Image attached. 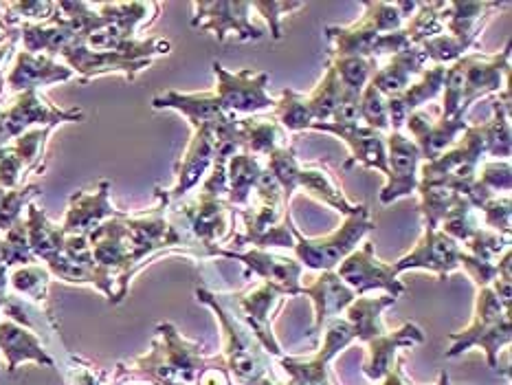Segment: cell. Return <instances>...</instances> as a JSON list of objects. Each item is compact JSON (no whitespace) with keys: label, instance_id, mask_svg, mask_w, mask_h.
<instances>
[{"label":"cell","instance_id":"cell-10","mask_svg":"<svg viewBox=\"0 0 512 385\" xmlns=\"http://www.w3.org/2000/svg\"><path fill=\"white\" fill-rule=\"evenodd\" d=\"M207 251L214 253V256H225L231 260L244 262L255 275H260L264 282L275 284L277 289H282L286 297L302 295L299 278H302L304 267L297 260L275 256V253L262 251V249H251V251L240 253V251H229L220 247H207Z\"/></svg>","mask_w":512,"mask_h":385},{"label":"cell","instance_id":"cell-20","mask_svg":"<svg viewBox=\"0 0 512 385\" xmlns=\"http://www.w3.org/2000/svg\"><path fill=\"white\" fill-rule=\"evenodd\" d=\"M73 77V71L69 66L55 64L49 55H33L22 51L18 55V62L14 71L9 73L7 82L11 91H36V86L53 84V82H66Z\"/></svg>","mask_w":512,"mask_h":385},{"label":"cell","instance_id":"cell-47","mask_svg":"<svg viewBox=\"0 0 512 385\" xmlns=\"http://www.w3.org/2000/svg\"><path fill=\"white\" fill-rule=\"evenodd\" d=\"M460 267L471 275V280L477 286H480V289H484V286H491L497 278V273H499L497 264L480 260V258H473L466 251H462V256H460Z\"/></svg>","mask_w":512,"mask_h":385},{"label":"cell","instance_id":"cell-34","mask_svg":"<svg viewBox=\"0 0 512 385\" xmlns=\"http://www.w3.org/2000/svg\"><path fill=\"white\" fill-rule=\"evenodd\" d=\"M444 73H447V66L433 64L431 69L422 71L418 84L407 86L405 91L398 95V102L405 108L407 115H411L416 108H420L422 104H427L440 95L442 84H444Z\"/></svg>","mask_w":512,"mask_h":385},{"label":"cell","instance_id":"cell-44","mask_svg":"<svg viewBox=\"0 0 512 385\" xmlns=\"http://www.w3.org/2000/svg\"><path fill=\"white\" fill-rule=\"evenodd\" d=\"M11 284L18 293H25L33 300H44L47 297V284H49V271L42 267H33V264H25L11 275Z\"/></svg>","mask_w":512,"mask_h":385},{"label":"cell","instance_id":"cell-43","mask_svg":"<svg viewBox=\"0 0 512 385\" xmlns=\"http://www.w3.org/2000/svg\"><path fill=\"white\" fill-rule=\"evenodd\" d=\"M466 253L473 258L493 262L502 251H508V238L499 236L491 229H477L475 234L464 242Z\"/></svg>","mask_w":512,"mask_h":385},{"label":"cell","instance_id":"cell-11","mask_svg":"<svg viewBox=\"0 0 512 385\" xmlns=\"http://www.w3.org/2000/svg\"><path fill=\"white\" fill-rule=\"evenodd\" d=\"M60 55L69 62L71 71L82 75L84 82L104 73H124L126 80H135L139 71L148 69L152 64L148 60H132L128 55L115 51H91L84 42L69 44V47L60 51Z\"/></svg>","mask_w":512,"mask_h":385},{"label":"cell","instance_id":"cell-15","mask_svg":"<svg viewBox=\"0 0 512 385\" xmlns=\"http://www.w3.org/2000/svg\"><path fill=\"white\" fill-rule=\"evenodd\" d=\"M508 60L510 44H506V49L499 55H493V58H486V55L480 53H469L464 75V95L458 115L464 117L473 102L491 93H497L499 88H502V77L508 75Z\"/></svg>","mask_w":512,"mask_h":385},{"label":"cell","instance_id":"cell-29","mask_svg":"<svg viewBox=\"0 0 512 385\" xmlns=\"http://www.w3.org/2000/svg\"><path fill=\"white\" fill-rule=\"evenodd\" d=\"M493 110L495 115L488 124L480 126L482 137L486 143V152L493 154V157H502L508 161L510 157V91L508 86L504 88L502 99H493Z\"/></svg>","mask_w":512,"mask_h":385},{"label":"cell","instance_id":"cell-25","mask_svg":"<svg viewBox=\"0 0 512 385\" xmlns=\"http://www.w3.org/2000/svg\"><path fill=\"white\" fill-rule=\"evenodd\" d=\"M396 297L383 295V297H356V300L345 308L348 315V324L354 330V339L370 344L372 339L385 335L387 330L383 326V311L392 306Z\"/></svg>","mask_w":512,"mask_h":385},{"label":"cell","instance_id":"cell-36","mask_svg":"<svg viewBox=\"0 0 512 385\" xmlns=\"http://www.w3.org/2000/svg\"><path fill=\"white\" fill-rule=\"evenodd\" d=\"M328 62L335 66L339 75V82L345 91L352 93H363V88L370 82V77L378 69L376 60L367 58H328Z\"/></svg>","mask_w":512,"mask_h":385},{"label":"cell","instance_id":"cell-30","mask_svg":"<svg viewBox=\"0 0 512 385\" xmlns=\"http://www.w3.org/2000/svg\"><path fill=\"white\" fill-rule=\"evenodd\" d=\"M242 130V152L253 154V157H269L284 139V132L275 121L269 119H240Z\"/></svg>","mask_w":512,"mask_h":385},{"label":"cell","instance_id":"cell-37","mask_svg":"<svg viewBox=\"0 0 512 385\" xmlns=\"http://www.w3.org/2000/svg\"><path fill=\"white\" fill-rule=\"evenodd\" d=\"M284 372L291 377L286 385H330L328 361L315 355L313 359H282Z\"/></svg>","mask_w":512,"mask_h":385},{"label":"cell","instance_id":"cell-9","mask_svg":"<svg viewBox=\"0 0 512 385\" xmlns=\"http://www.w3.org/2000/svg\"><path fill=\"white\" fill-rule=\"evenodd\" d=\"M82 119V110H60L44 104L36 91L22 93L14 106H9L5 113H0V146L7 139L20 137L31 124L58 126L62 121Z\"/></svg>","mask_w":512,"mask_h":385},{"label":"cell","instance_id":"cell-45","mask_svg":"<svg viewBox=\"0 0 512 385\" xmlns=\"http://www.w3.org/2000/svg\"><path fill=\"white\" fill-rule=\"evenodd\" d=\"M484 223L486 227L495 231L499 236H510V196L506 194L504 198L495 196L493 201H488L484 207Z\"/></svg>","mask_w":512,"mask_h":385},{"label":"cell","instance_id":"cell-42","mask_svg":"<svg viewBox=\"0 0 512 385\" xmlns=\"http://www.w3.org/2000/svg\"><path fill=\"white\" fill-rule=\"evenodd\" d=\"M361 121H365L367 128L376 132H387L389 130V119H387V99L376 91V88L367 82L361 93Z\"/></svg>","mask_w":512,"mask_h":385},{"label":"cell","instance_id":"cell-18","mask_svg":"<svg viewBox=\"0 0 512 385\" xmlns=\"http://www.w3.org/2000/svg\"><path fill=\"white\" fill-rule=\"evenodd\" d=\"M181 212L187 218L189 229L194 231L198 240H203L205 247H214L218 240L225 238L231 212V205L225 198L198 194L196 201L185 205Z\"/></svg>","mask_w":512,"mask_h":385},{"label":"cell","instance_id":"cell-48","mask_svg":"<svg viewBox=\"0 0 512 385\" xmlns=\"http://www.w3.org/2000/svg\"><path fill=\"white\" fill-rule=\"evenodd\" d=\"M255 192H258L260 205H273V207H284L288 209V205L284 203V192L282 185L277 183V179L273 176V172L269 168H262L258 181H255Z\"/></svg>","mask_w":512,"mask_h":385},{"label":"cell","instance_id":"cell-5","mask_svg":"<svg viewBox=\"0 0 512 385\" xmlns=\"http://www.w3.org/2000/svg\"><path fill=\"white\" fill-rule=\"evenodd\" d=\"M335 273L356 295H363L374 289L387 291V295L392 297L405 293V284L398 280L394 264H385L378 260L374 256L372 242H365L361 249H354L350 256L339 264Z\"/></svg>","mask_w":512,"mask_h":385},{"label":"cell","instance_id":"cell-33","mask_svg":"<svg viewBox=\"0 0 512 385\" xmlns=\"http://www.w3.org/2000/svg\"><path fill=\"white\" fill-rule=\"evenodd\" d=\"M444 11H447V3H418V14L405 27L411 47H420L422 42L440 36L447 20Z\"/></svg>","mask_w":512,"mask_h":385},{"label":"cell","instance_id":"cell-31","mask_svg":"<svg viewBox=\"0 0 512 385\" xmlns=\"http://www.w3.org/2000/svg\"><path fill=\"white\" fill-rule=\"evenodd\" d=\"M273 117L291 132L306 130L315 124L313 110L308 106V97L293 91V88H284L280 102H275L273 106Z\"/></svg>","mask_w":512,"mask_h":385},{"label":"cell","instance_id":"cell-3","mask_svg":"<svg viewBox=\"0 0 512 385\" xmlns=\"http://www.w3.org/2000/svg\"><path fill=\"white\" fill-rule=\"evenodd\" d=\"M510 333V313H506L504 306L499 304L491 286H484V289H480V295H477L475 317L471 326L462 330V333L449 335L453 346L451 350H447V357H458L471 346H482L486 350L491 368L499 370V348L510 344Z\"/></svg>","mask_w":512,"mask_h":385},{"label":"cell","instance_id":"cell-50","mask_svg":"<svg viewBox=\"0 0 512 385\" xmlns=\"http://www.w3.org/2000/svg\"><path fill=\"white\" fill-rule=\"evenodd\" d=\"M359 102H361L359 93L345 91V88H343L341 102L335 110V115H332V124H337V126H356V124H359V121H361Z\"/></svg>","mask_w":512,"mask_h":385},{"label":"cell","instance_id":"cell-49","mask_svg":"<svg viewBox=\"0 0 512 385\" xmlns=\"http://www.w3.org/2000/svg\"><path fill=\"white\" fill-rule=\"evenodd\" d=\"M302 7L304 3H253V9H258L269 20L273 40H282V18Z\"/></svg>","mask_w":512,"mask_h":385},{"label":"cell","instance_id":"cell-6","mask_svg":"<svg viewBox=\"0 0 512 385\" xmlns=\"http://www.w3.org/2000/svg\"><path fill=\"white\" fill-rule=\"evenodd\" d=\"M251 9L253 3H242V0H238V3H227V0L211 3V0H203V3H194L192 27L211 31L220 42H225L227 36H236L242 42L260 40L264 31L249 20Z\"/></svg>","mask_w":512,"mask_h":385},{"label":"cell","instance_id":"cell-22","mask_svg":"<svg viewBox=\"0 0 512 385\" xmlns=\"http://www.w3.org/2000/svg\"><path fill=\"white\" fill-rule=\"evenodd\" d=\"M425 341V333L416 324H405L396 333H385L370 341V361L365 363V377L372 381L385 379V374L392 370V361L398 348H414Z\"/></svg>","mask_w":512,"mask_h":385},{"label":"cell","instance_id":"cell-2","mask_svg":"<svg viewBox=\"0 0 512 385\" xmlns=\"http://www.w3.org/2000/svg\"><path fill=\"white\" fill-rule=\"evenodd\" d=\"M372 229H374V223L370 218V209H367V205H361L359 212L352 216H345L343 225L335 231V234L324 240L304 238L302 231L293 225V236H295L293 251L297 256V262L306 269L335 271Z\"/></svg>","mask_w":512,"mask_h":385},{"label":"cell","instance_id":"cell-52","mask_svg":"<svg viewBox=\"0 0 512 385\" xmlns=\"http://www.w3.org/2000/svg\"><path fill=\"white\" fill-rule=\"evenodd\" d=\"M258 385H280V383H275L271 377H266V379H262Z\"/></svg>","mask_w":512,"mask_h":385},{"label":"cell","instance_id":"cell-4","mask_svg":"<svg viewBox=\"0 0 512 385\" xmlns=\"http://www.w3.org/2000/svg\"><path fill=\"white\" fill-rule=\"evenodd\" d=\"M211 69L216 75L214 95L227 115L260 113L275 106V99L266 95L269 73H255L253 69L231 73L220 62L211 64Z\"/></svg>","mask_w":512,"mask_h":385},{"label":"cell","instance_id":"cell-1","mask_svg":"<svg viewBox=\"0 0 512 385\" xmlns=\"http://www.w3.org/2000/svg\"><path fill=\"white\" fill-rule=\"evenodd\" d=\"M198 302L211 306L216 311V317L222 324V363L225 368L231 370L242 385H258L262 379L269 377V355H266L262 344L253 337L247 326L238 324V319L233 317L225 306L218 302L214 293L205 289L196 291Z\"/></svg>","mask_w":512,"mask_h":385},{"label":"cell","instance_id":"cell-16","mask_svg":"<svg viewBox=\"0 0 512 385\" xmlns=\"http://www.w3.org/2000/svg\"><path fill=\"white\" fill-rule=\"evenodd\" d=\"M313 130L321 132H330L339 139L348 143L352 150V159L345 163V168H352L354 163H361L365 168H372L383 172L387 176V148H385V137L381 132H376L367 126H337L332 121H324V124H315L310 126Z\"/></svg>","mask_w":512,"mask_h":385},{"label":"cell","instance_id":"cell-13","mask_svg":"<svg viewBox=\"0 0 512 385\" xmlns=\"http://www.w3.org/2000/svg\"><path fill=\"white\" fill-rule=\"evenodd\" d=\"M216 159V137L214 128L203 126L194 130V137L189 141V146L183 154V159L176 163V185L165 194L170 201H178L185 192L192 190V187L203 179L211 163Z\"/></svg>","mask_w":512,"mask_h":385},{"label":"cell","instance_id":"cell-28","mask_svg":"<svg viewBox=\"0 0 512 385\" xmlns=\"http://www.w3.org/2000/svg\"><path fill=\"white\" fill-rule=\"evenodd\" d=\"M416 192H420V214L425 218V229L429 231H436L444 216L451 212V207L460 201V194L444 183L418 179Z\"/></svg>","mask_w":512,"mask_h":385},{"label":"cell","instance_id":"cell-17","mask_svg":"<svg viewBox=\"0 0 512 385\" xmlns=\"http://www.w3.org/2000/svg\"><path fill=\"white\" fill-rule=\"evenodd\" d=\"M405 126L414 135L411 141L416 143L420 157L427 163L436 161L442 152H447L455 137L469 128L462 115H455L453 119H431L427 113H411Z\"/></svg>","mask_w":512,"mask_h":385},{"label":"cell","instance_id":"cell-12","mask_svg":"<svg viewBox=\"0 0 512 385\" xmlns=\"http://www.w3.org/2000/svg\"><path fill=\"white\" fill-rule=\"evenodd\" d=\"M277 297H286L282 289H277L275 284L264 282L258 289H253L249 293H244L238 297V311L242 313V322L247 324V328L253 333V337L260 341L262 348L269 352V355H282V348L277 344V339L273 335L271 328V306L277 300Z\"/></svg>","mask_w":512,"mask_h":385},{"label":"cell","instance_id":"cell-21","mask_svg":"<svg viewBox=\"0 0 512 385\" xmlns=\"http://www.w3.org/2000/svg\"><path fill=\"white\" fill-rule=\"evenodd\" d=\"M302 295L313 297L315 302V333L356 300V293L335 271H324L313 286H302Z\"/></svg>","mask_w":512,"mask_h":385},{"label":"cell","instance_id":"cell-38","mask_svg":"<svg viewBox=\"0 0 512 385\" xmlns=\"http://www.w3.org/2000/svg\"><path fill=\"white\" fill-rule=\"evenodd\" d=\"M473 205L466 201L464 196H460V201L455 203L453 207H451V212L444 216V220H442V234H447L449 238H453L455 242H466L469 240L477 229H482V227H477V223H475V216H473Z\"/></svg>","mask_w":512,"mask_h":385},{"label":"cell","instance_id":"cell-46","mask_svg":"<svg viewBox=\"0 0 512 385\" xmlns=\"http://www.w3.org/2000/svg\"><path fill=\"white\" fill-rule=\"evenodd\" d=\"M488 192L493 196L497 192H510V163L508 161H495V163H486L482 168V174L477 176Z\"/></svg>","mask_w":512,"mask_h":385},{"label":"cell","instance_id":"cell-26","mask_svg":"<svg viewBox=\"0 0 512 385\" xmlns=\"http://www.w3.org/2000/svg\"><path fill=\"white\" fill-rule=\"evenodd\" d=\"M502 5L499 3H447V11L444 16H449L444 20V29H449V36L453 38H462L473 42L486 25L488 11L499 9Z\"/></svg>","mask_w":512,"mask_h":385},{"label":"cell","instance_id":"cell-23","mask_svg":"<svg viewBox=\"0 0 512 385\" xmlns=\"http://www.w3.org/2000/svg\"><path fill=\"white\" fill-rule=\"evenodd\" d=\"M425 62L427 55L422 53V49L411 47L403 53L392 55V60H389L387 66L374 71V75L370 77V84L385 99L398 97L409 86L411 75H422V71H425Z\"/></svg>","mask_w":512,"mask_h":385},{"label":"cell","instance_id":"cell-8","mask_svg":"<svg viewBox=\"0 0 512 385\" xmlns=\"http://www.w3.org/2000/svg\"><path fill=\"white\" fill-rule=\"evenodd\" d=\"M460 256L462 249L453 238L442 234L440 229H425L418 245L394 264V271L403 273L409 269H427L436 273L438 280H447L453 271L460 269Z\"/></svg>","mask_w":512,"mask_h":385},{"label":"cell","instance_id":"cell-19","mask_svg":"<svg viewBox=\"0 0 512 385\" xmlns=\"http://www.w3.org/2000/svg\"><path fill=\"white\" fill-rule=\"evenodd\" d=\"M154 108H174L178 113H183L187 117L189 124L196 128L203 126H211L216 128L220 126L222 121L229 119L231 115H227L222 106L218 104V99L214 93H176V91H168L163 95H157L152 99Z\"/></svg>","mask_w":512,"mask_h":385},{"label":"cell","instance_id":"cell-24","mask_svg":"<svg viewBox=\"0 0 512 385\" xmlns=\"http://www.w3.org/2000/svg\"><path fill=\"white\" fill-rule=\"evenodd\" d=\"M0 350L7 357V368L14 372L22 361H38L42 366H53V359L44 352L38 337L20 328L11 319L0 322Z\"/></svg>","mask_w":512,"mask_h":385},{"label":"cell","instance_id":"cell-41","mask_svg":"<svg viewBox=\"0 0 512 385\" xmlns=\"http://www.w3.org/2000/svg\"><path fill=\"white\" fill-rule=\"evenodd\" d=\"M365 16L356 22L359 27L372 29L376 33H394L403 29V16L396 3H363Z\"/></svg>","mask_w":512,"mask_h":385},{"label":"cell","instance_id":"cell-51","mask_svg":"<svg viewBox=\"0 0 512 385\" xmlns=\"http://www.w3.org/2000/svg\"><path fill=\"white\" fill-rule=\"evenodd\" d=\"M438 385H449V374H440V381H438Z\"/></svg>","mask_w":512,"mask_h":385},{"label":"cell","instance_id":"cell-40","mask_svg":"<svg viewBox=\"0 0 512 385\" xmlns=\"http://www.w3.org/2000/svg\"><path fill=\"white\" fill-rule=\"evenodd\" d=\"M471 44L473 42H469V40L453 38V36H449V33H440V36L422 42L420 49H422V53L427 55V60H433L436 64L447 66V64L458 62L462 55H466L464 51H469Z\"/></svg>","mask_w":512,"mask_h":385},{"label":"cell","instance_id":"cell-35","mask_svg":"<svg viewBox=\"0 0 512 385\" xmlns=\"http://www.w3.org/2000/svg\"><path fill=\"white\" fill-rule=\"evenodd\" d=\"M341 93H343V86L339 82V75L335 71V66L328 62V71L324 75V80L319 82L313 95L308 97V106L313 110V117L317 124H324V121L332 119L341 102Z\"/></svg>","mask_w":512,"mask_h":385},{"label":"cell","instance_id":"cell-7","mask_svg":"<svg viewBox=\"0 0 512 385\" xmlns=\"http://www.w3.org/2000/svg\"><path fill=\"white\" fill-rule=\"evenodd\" d=\"M387 148V185L381 192V203L392 205L398 198L416 192L420 150L403 132H392L385 139Z\"/></svg>","mask_w":512,"mask_h":385},{"label":"cell","instance_id":"cell-27","mask_svg":"<svg viewBox=\"0 0 512 385\" xmlns=\"http://www.w3.org/2000/svg\"><path fill=\"white\" fill-rule=\"evenodd\" d=\"M262 172V163L258 157L247 152H238L227 161V181H229V205H247L249 196L255 187V181Z\"/></svg>","mask_w":512,"mask_h":385},{"label":"cell","instance_id":"cell-39","mask_svg":"<svg viewBox=\"0 0 512 385\" xmlns=\"http://www.w3.org/2000/svg\"><path fill=\"white\" fill-rule=\"evenodd\" d=\"M466 62L469 55H462L458 62L451 64V69L444 73V97H442V117L453 119L460 113L462 95H464V75H466Z\"/></svg>","mask_w":512,"mask_h":385},{"label":"cell","instance_id":"cell-14","mask_svg":"<svg viewBox=\"0 0 512 385\" xmlns=\"http://www.w3.org/2000/svg\"><path fill=\"white\" fill-rule=\"evenodd\" d=\"M108 181H99L95 192H77L71 196L69 212H66L62 231L64 236H91L93 231L106 220L119 216L115 207L108 203Z\"/></svg>","mask_w":512,"mask_h":385},{"label":"cell","instance_id":"cell-32","mask_svg":"<svg viewBox=\"0 0 512 385\" xmlns=\"http://www.w3.org/2000/svg\"><path fill=\"white\" fill-rule=\"evenodd\" d=\"M297 187H306V190L313 192L317 198H321V201L332 205L337 209V212H341L343 216H352L359 212L361 205H354L350 203L348 198H345L335 185H332V181L328 179L326 172L321 170H310V168H302L299 170V176H297Z\"/></svg>","mask_w":512,"mask_h":385}]
</instances>
